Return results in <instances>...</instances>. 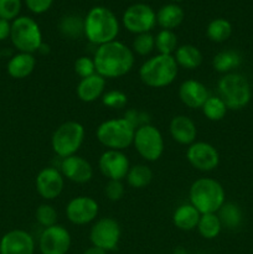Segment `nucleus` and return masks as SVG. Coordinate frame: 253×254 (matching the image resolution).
I'll return each instance as SVG.
<instances>
[{
  "label": "nucleus",
  "instance_id": "1",
  "mask_svg": "<svg viewBox=\"0 0 253 254\" xmlns=\"http://www.w3.org/2000/svg\"><path fill=\"white\" fill-rule=\"evenodd\" d=\"M96 72L104 78H119L128 74L134 67V52L123 42L114 40L97 46L93 56Z\"/></svg>",
  "mask_w": 253,
  "mask_h": 254
},
{
  "label": "nucleus",
  "instance_id": "2",
  "mask_svg": "<svg viewBox=\"0 0 253 254\" xmlns=\"http://www.w3.org/2000/svg\"><path fill=\"white\" fill-rule=\"evenodd\" d=\"M84 21V36L96 46L117 40L119 34L118 17L106 6H94L87 12Z\"/></svg>",
  "mask_w": 253,
  "mask_h": 254
},
{
  "label": "nucleus",
  "instance_id": "3",
  "mask_svg": "<svg viewBox=\"0 0 253 254\" xmlns=\"http://www.w3.org/2000/svg\"><path fill=\"white\" fill-rule=\"evenodd\" d=\"M189 201L201 215L217 213L226 202L225 189L215 179L200 178L191 184Z\"/></svg>",
  "mask_w": 253,
  "mask_h": 254
},
{
  "label": "nucleus",
  "instance_id": "4",
  "mask_svg": "<svg viewBox=\"0 0 253 254\" xmlns=\"http://www.w3.org/2000/svg\"><path fill=\"white\" fill-rule=\"evenodd\" d=\"M179 73V66L173 55H161L146 60L139 68V78L150 88H164L173 83Z\"/></svg>",
  "mask_w": 253,
  "mask_h": 254
},
{
  "label": "nucleus",
  "instance_id": "5",
  "mask_svg": "<svg viewBox=\"0 0 253 254\" xmlns=\"http://www.w3.org/2000/svg\"><path fill=\"white\" fill-rule=\"evenodd\" d=\"M135 128L124 117L102 122L96 130L97 140L107 150L123 151L133 145Z\"/></svg>",
  "mask_w": 253,
  "mask_h": 254
},
{
  "label": "nucleus",
  "instance_id": "6",
  "mask_svg": "<svg viewBox=\"0 0 253 254\" xmlns=\"http://www.w3.org/2000/svg\"><path fill=\"white\" fill-rule=\"evenodd\" d=\"M218 97L231 111L245 108L251 101V84L245 76L236 72L226 73L217 82Z\"/></svg>",
  "mask_w": 253,
  "mask_h": 254
},
{
  "label": "nucleus",
  "instance_id": "7",
  "mask_svg": "<svg viewBox=\"0 0 253 254\" xmlns=\"http://www.w3.org/2000/svg\"><path fill=\"white\" fill-rule=\"evenodd\" d=\"M86 136L83 124L77 121H67L56 128L51 136V148L60 159L76 155Z\"/></svg>",
  "mask_w": 253,
  "mask_h": 254
},
{
  "label": "nucleus",
  "instance_id": "8",
  "mask_svg": "<svg viewBox=\"0 0 253 254\" xmlns=\"http://www.w3.org/2000/svg\"><path fill=\"white\" fill-rule=\"evenodd\" d=\"M11 44L17 52L35 54L44 44L39 24L30 16H19L11 21Z\"/></svg>",
  "mask_w": 253,
  "mask_h": 254
},
{
  "label": "nucleus",
  "instance_id": "9",
  "mask_svg": "<svg viewBox=\"0 0 253 254\" xmlns=\"http://www.w3.org/2000/svg\"><path fill=\"white\" fill-rule=\"evenodd\" d=\"M133 146L140 158L149 163H154L163 156L165 143L161 131L149 123L135 129Z\"/></svg>",
  "mask_w": 253,
  "mask_h": 254
},
{
  "label": "nucleus",
  "instance_id": "10",
  "mask_svg": "<svg viewBox=\"0 0 253 254\" xmlns=\"http://www.w3.org/2000/svg\"><path fill=\"white\" fill-rule=\"evenodd\" d=\"M122 237V228L118 221L112 217H102L94 221L89 231L92 246L106 252L117 250Z\"/></svg>",
  "mask_w": 253,
  "mask_h": 254
},
{
  "label": "nucleus",
  "instance_id": "11",
  "mask_svg": "<svg viewBox=\"0 0 253 254\" xmlns=\"http://www.w3.org/2000/svg\"><path fill=\"white\" fill-rule=\"evenodd\" d=\"M123 26L134 35L150 32L156 25V12L146 4H133L128 6L122 17Z\"/></svg>",
  "mask_w": 253,
  "mask_h": 254
},
{
  "label": "nucleus",
  "instance_id": "12",
  "mask_svg": "<svg viewBox=\"0 0 253 254\" xmlns=\"http://www.w3.org/2000/svg\"><path fill=\"white\" fill-rule=\"evenodd\" d=\"M64 213L72 225L86 226L97 220L99 205L91 196H76L67 202Z\"/></svg>",
  "mask_w": 253,
  "mask_h": 254
},
{
  "label": "nucleus",
  "instance_id": "13",
  "mask_svg": "<svg viewBox=\"0 0 253 254\" xmlns=\"http://www.w3.org/2000/svg\"><path fill=\"white\" fill-rule=\"evenodd\" d=\"M186 160L196 170L210 173L220 164V154L212 144L196 140L188 146Z\"/></svg>",
  "mask_w": 253,
  "mask_h": 254
},
{
  "label": "nucleus",
  "instance_id": "14",
  "mask_svg": "<svg viewBox=\"0 0 253 254\" xmlns=\"http://www.w3.org/2000/svg\"><path fill=\"white\" fill-rule=\"evenodd\" d=\"M71 233L64 226L55 225L44 228L39 238L41 254H67L71 248Z\"/></svg>",
  "mask_w": 253,
  "mask_h": 254
},
{
  "label": "nucleus",
  "instance_id": "15",
  "mask_svg": "<svg viewBox=\"0 0 253 254\" xmlns=\"http://www.w3.org/2000/svg\"><path fill=\"white\" fill-rule=\"evenodd\" d=\"M35 188L44 200L52 201L59 197L63 191L64 178L60 169L55 166H46L37 173Z\"/></svg>",
  "mask_w": 253,
  "mask_h": 254
},
{
  "label": "nucleus",
  "instance_id": "16",
  "mask_svg": "<svg viewBox=\"0 0 253 254\" xmlns=\"http://www.w3.org/2000/svg\"><path fill=\"white\" fill-rule=\"evenodd\" d=\"M98 168L102 175L108 180L123 181L130 169V163L123 151L106 150L99 156Z\"/></svg>",
  "mask_w": 253,
  "mask_h": 254
},
{
  "label": "nucleus",
  "instance_id": "17",
  "mask_svg": "<svg viewBox=\"0 0 253 254\" xmlns=\"http://www.w3.org/2000/svg\"><path fill=\"white\" fill-rule=\"evenodd\" d=\"M59 169L64 179L74 184H87L93 178V166L77 154L61 159Z\"/></svg>",
  "mask_w": 253,
  "mask_h": 254
},
{
  "label": "nucleus",
  "instance_id": "18",
  "mask_svg": "<svg viewBox=\"0 0 253 254\" xmlns=\"http://www.w3.org/2000/svg\"><path fill=\"white\" fill-rule=\"evenodd\" d=\"M35 240L27 231L11 230L0 240V254H34Z\"/></svg>",
  "mask_w": 253,
  "mask_h": 254
},
{
  "label": "nucleus",
  "instance_id": "19",
  "mask_svg": "<svg viewBox=\"0 0 253 254\" xmlns=\"http://www.w3.org/2000/svg\"><path fill=\"white\" fill-rule=\"evenodd\" d=\"M208 97V89L197 79H186L179 87V98L188 108L201 109Z\"/></svg>",
  "mask_w": 253,
  "mask_h": 254
},
{
  "label": "nucleus",
  "instance_id": "20",
  "mask_svg": "<svg viewBox=\"0 0 253 254\" xmlns=\"http://www.w3.org/2000/svg\"><path fill=\"white\" fill-rule=\"evenodd\" d=\"M169 131L174 141L180 145H191L196 141L197 136V128L196 124L190 117L179 114L171 119L169 124Z\"/></svg>",
  "mask_w": 253,
  "mask_h": 254
},
{
  "label": "nucleus",
  "instance_id": "21",
  "mask_svg": "<svg viewBox=\"0 0 253 254\" xmlns=\"http://www.w3.org/2000/svg\"><path fill=\"white\" fill-rule=\"evenodd\" d=\"M106 86L107 79L98 73L79 79L76 87L77 98L83 103H93L97 99L102 98L106 92Z\"/></svg>",
  "mask_w": 253,
  "mask_h": 254
},
{
  "label": "nucleus",
  "instance_id": "22",
  "mask_svg": "<svg viewBox=\"0 0 253 254\" xmlns=\"http://www.w3.org/2000/svg\"><path fill=\"white\" fill-rule=\"evenodd\" d=\"M35 67H36V59L34 54L17 52L7 61L6 72L11 78L24 79L34 72Z\"/></svg>",
  "mask_w": 253,
  "mask_h": 254
},
{
  "label": "nucleus",
  "instance_id": "23",
  "mask_svg": "<svg viewBox=\"0 0 253 254\" xmlns=\"http://www.w3.org/2000/svg\"><path fill=\"white\" fill-rule=\"evenodd\" d=\"M200 217L201 213L190 202L181 203L174 211L173 223L178 230L189 232L197 227Z\"/></svg>",
  "mask_w": 253,
  "mask_h": 254
},
{
  "label": "nucleus",
  "instance_id": "24",
  "mask_svg": "<svg viewBox=\"0 0 253 254\" xmlns=\"http://www.w3.org/2000/svg\"><path fill=\"white\" fill-rule=\"evenodd\" d=\"M185 17L183 7L180 5L171 2L166 4L159 9L156 12V24L161 27V30H174L180 26Z\"/></svg>",
  "mask_w": 253,
  "mask_h": 254
},
{
  "label": "nucleus",
  "instance_id": "25",
  "mask_svg": "<svg viewBox=\"0 0 253 254\" xmlns=\"http://www.w3.org/2000/svg\"><path fill=\"white\" fill-rule=\"evenodd\" d=\"M174 59L179 67L185 69H196L201 66L203 61L202 52L200 49L191 44L181 45L174 52Z\"/></svg>",
  "mask_w": 253,
  "mask_h": 254
},
{
  "label": "nucleus",
  "instance_id": "26",
  "mask_svg": "<svg viewBox=\"0 0 253 254\" xmlns=\"http://www.w3.org/2000/svg\"><path fill=\"white\" fill-rule=\"evenodd\" d=\"M242 64V57L237 51L225 50L216 54L212 59V67L216 72L220 73H231V71L237 68Z\"/></svg>",
  "mask_w": 253,
  "mask_h": 254
},
{
  "label": "nucleus",
  "instance_id": "27",
  "mask_svg": "<svg viewBox=\"0 0 253 254\" xmlns=\"http://www.w3.org/2000/svg\"><path fill=\"white\" fill-rule=\"evenodd\" d=\"M126 184L133 189H145L153 180V171L145 164H135L130 166L126 176Z\"/></svg>",
  "mask_w": 253,
  "mask_h": 254
},
{
  "label": "nucleus",
  "instance_id": "28",
  "mask_svg": "<svg viewBox=\"0 0 253 254\" xmlns=\"http://www.w3.org/2000/svg\"><path fill=\"white\" fill-rule=\"evenodd\" d=\"M59 30L66 39H79L81 36H84V21L78 15H64L60 20Z\"/></svg>",
  "mask_w": 253,
  "mask_h": 254
},
{
  "label": "nucleus",
  "instance_id": "29",
  "mask_svg": "<svg viewBox=\"0 0 253 254\" xmlns=\"http://www.w3.org/2000/svg\"><path fill=\"white\" fill-rule=\"evenodd\" d=\"M218 218H220L222 227L228 228V230H236L242 225L243 215L240 206L236 205L235 202H225L222 207L217 212Z\"/></svg>",
  "mask_w": 253,
  "mask_h": 254
},
{
  "label": "nucleus",
  "instance_id": "30",
  "mask_svg": "<svg viewBox=\"0 0 253 254\" xmlns=\"http://www.w3.org/2000/svg\"><path fill=\"white\" fill-rule=\"evenodd\" d=\"M196 230L198 235L205 240H215L221 233L222 223L217 213H205V215H201Z\"/></svg>",
  "mask_w": 253,
  "mask_h": 254
},
{
  "label": "nucleus",
  "instance_id": "31",
  "mask_svg": "<svg viewBox=\"0 0 253 254\" xmlns=\"http://www.w3.org/2000/svg\"><path fill=\"white\" fill-rule=\"evenodd\" d=\"M206 35L210 41L216 42V44L225 42L232 35V25L223 17L213 19L212 21L208 22L207 27H206Z\"/></svg>",
  "mask_w": 253,
  "mask_h": 254
},
{
  "label": "nucleus",
  "instance_id": "32",
  "mask_svg": "<svg viewBox=\"0 0 253 254\" xmlns=\"http://www.w3.org/2000/svg\"><path fill=\"white\" fill-rule=\"evenodd\" d=\"M202 114L211 122H220L227 114L228 108L226 107L225 102L218 96H211L206 99L203 106L201 107Z\"/></svg>",
  "mask_w": 253,
  "mask_h": 254
},
{
  "label": "nucleus",
  "instance_id": "33",
  "mask_svg": "<svg viewBox=\"0 0 253 254\" xmlns=\"http://www.w3.org/2000/svg\"><path fill=\"white\" fill-rule=\"evenodd\" d=\"M178 36L171 30H160L155 36V49L158 54L174 55L178 49Z\"/></svg>",
  "mask_w": 253,
  "mask_h": 254
},
{
  "label": "nucleus",
  "instance_id": "34",
  "mask_svg": "<svg viewBox=\"0 0 253 254\" xmlns=\"http://www.w3.org/2000/svg\"><path fill=\"white\" fill-rule=\"evenodd\" d=\"M155 49V36L150 32H145V34L135 35L131 44V50H133L134 55H139V56H148Z\"/></svg>",
  "mask_w": 253,
  "mask_h": 254
},
{
  "label": "nucleus",
  "instance_id": "35",
  "mask_svg": "<svg viewBox=\"0 0 253 254\" xmlns=\"http://www.w3.org/2000/svg\"><path fill=\"white\" fill-rule=\"evenodd\" d=\"M35 218L44 228L51 227V226L57 225V220H59V213L57 210L50 203H41L39 207L36 208L35 212Z\"/></svg>",
  "mask_w": 253,
  "mask_h": 254
},
{
  "label": "nucleus",
  "instance_id": "36",
  "mask_svg": "<svg viewBox=\"0 0 253 254\" xmlns=\"http://www.w3.org/2000/svg\"><path fill=\"white\" fill-rule=\"evenodd\" d=\"M102 104L111 109H122L128 103V96L119 89H111L102 96Z\"/></svg>",
  "mask_w": 253,
  "mask_h": 254
},
{
  "label": "nucleus",
  "instance_id": "37",
  "mask_svg": "<svg viewBox=\"0 0 253 254\" xmlns=\"http://www.w3.org/2000/svg\"><path fill=\"white\" fill-rule=\"evenodd\" d=\"M21 6V0H0V19L14 21L20 16Z\"/></svg>",
  "mask_w": 253,
  "mask_h": 254
},
{
  "label": "nucleus",
  "instance_id": "38",
  "mask_svg": "<svg viewBox=\"0 0 253 254\" xmlns=\"http://www.w3.org/2000/svg\"><path fill=\"white\" fill-rule=\"evenodd\" d=\"M73 69H74V73H76L81 79L97 73L93 57H89V56H79L78 59L74 61Z\"/></svg>",
  "mask_w": 253,
  "mask_h": 254
},
{
  "label": "nucleus",
  "instance_id": "39",
  "mask_svg": "<svg viewBox=\"0 0 253 254\" xmlns=\"http://www.w3.org/2000/svg\"><path fill=\"white\" fill-rule=\"evenodd\" d=\"M126 192L124 189V184L118 180H108L106 186H104V195L112 202H117V201L122 200Z\"/></svg>",
  "mask_w": 253,
  "mask_h": 254
},
{
  "label": "nucleus",
  "instance_id": "40",
  "mask_svg": "<svg viewBox=\"0 0 253 254\" xmlns=\"http://www.w3.org/2000/svg\"><path fill=\"white\" fill-rule=\"evenodd\" d=\"M124 118L134 127V128H139V127L144 126V124L150 123V119H149V116L145 113V112H141L139 109L130 108L124 113Z\"/></svg>",
  "mask_w": 253,
  "mask_h": 254
},
{
  "label": "nucleus",
  "instance_id": "41",
  "mask_svg": "<svg viewBox=\"0 0 253 254\" xmlns=\"http://www.w3.org/2000/svg\"><path fill=\"white\" fill-rule=\"evenodd\" d=\"M54 0H25L27 9L36 15H41L50 10Z\"/></svg>",
  "mask_w": 253,
  "mask_h": 254
},
{
  "label": "nucleus",
  "instance_id": "42",
  "mask_svg": "<svg viewBox=\"0 0 253 254\" xmlns=\"http://www.w3.org/2000/svg\"><path fill=\"white\" fill-rule=\"evenodd\" d=\"M10 32H11V22L0 19V41L10 39Z\"/></svg>",
  "mask_w": 253,
  "mask_h": 254
},
{
  "label": "nucleus",
  "instance_id": "43",
  "mask_svg": "<svg viewBox=\"0 0 253 254\" xmlns=\"http://www.w3.org/2000/svg\"><path fill=\"white\" fill-rule=\"evenodd\" d=\"M82 254H107L106 251L101 250V248L98 247H94V246H91L89 248H87L86 251H84Z\"/></svg>",
  "mask_w": 253,
  "mask_h": 254
},
{
  "label": "nucleus",
  "instance_id": "44",
  "mask_svg": "<svg viewBox=\"0 0 253 254\" xmlns=\"http://www.w3.org/2000/svg\"><path fill=\"white\" fill-rule=\"evenodd\" d=\"M171 1H173V2H175V4H176V2H180V1H184V0H171Z\"/></svg>",
  "mask_w": 253,
  "mask_h": 254
},
{
  "label": "nucleus",
  "instance_id": "45",
  "mask_svg": "<svg viewBox=\"0 0 253 254\" xmlns=\"http://www.w3.org/2000/svg\"><path fill=\"white\" fill-rule=\"evenodd\" d=\"M97 1H98V0H97Z\"/></svg>",
  "mask_w": 253,
  "mask_h": 254
}]
</instances>
